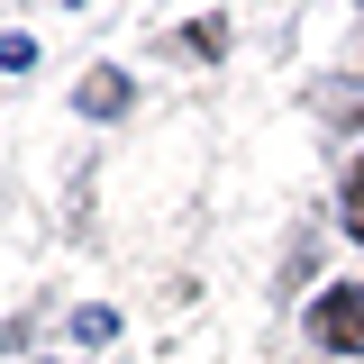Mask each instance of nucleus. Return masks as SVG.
Returning <instances> with one entry per match:
<instances>
[{
  "instance_id": "nucleus-1",
  "label": "nucleus",
  "mask_w": 364,
  "mask_h": 364,
  "mask_svg": "<svg viewBox=\"0 0 364 364\" xmlns=\"http://www.w3.org/2000/svg\"><path fill=\"white\" fill-rule=\"evenodd\" d=\"M310 337H318V346H337V355H364V291H318Z\"/></svg>"
},
{
  "instance_id": "nucleus-3",
  "label": "nucleus",
  "mask_w": 364,
  "mask_h": 364,
  "mask_svg": "<svg viewBox=\"0 0 364 364\" xmlns=\"http://www.w3.org/2000/svg\"><path fill=\"white\" fill-rule=\"evenodd\" d=\"M182 46H191V55H228V28H219V18H191Z\"/></svg>"
},
{
  "instance_id": "nucleus-4",
  "label": "nucleus",
  "mask_w": 364,
  "mask_h": 364,
  "mask_svg": "<svg viewBox=\"0 0 364 364\" xmlns=\"http://www.w3.org/2000/svg\"><path fill=\"white\" fill-rule=\"evenodd\" d=\"M346 228L364 237V155H355V173H346Z\"/></svg>"
},
{
  "instance_id": "nucleus-2",
  "label": "nucleus",
  "mask_w": 364,
  "mask_h": 364,
  "mask_svg": "<svg viewBox=\"0 0 364 364\" xmlns=\"http://www.w3.org/2000/svg\"><path fill=\"white\" fill-rule=\"evenodd\" d=\"M82 109H91V119H119V109H128V82H119V73H91V82H82Z\"/></svg>"
}]
</instances>
